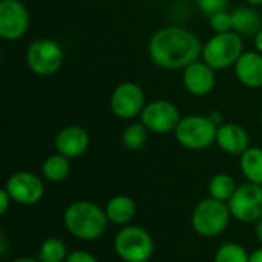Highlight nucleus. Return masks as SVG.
Segmentation results:
<instances>
[{
    "instance_id": "nucleus-1",
    "label": "nucleus",
    "mask_w": 262,
    "mask_h": 262,
    "mask_svg": "<svg viewBox=\"0 0 262 262\" xmlns=\"http://www.w3.org/2000/svg\"><path fill=\"white\" fill-rule=\"evenodd\" d=\"M147 52L155 66L166 71H180L201 58L203 45L192 31L169 25L152 34Z\"/></svg>"
},
{
    "instance_id": "nucleus-2",
    "label": "nucleus",
    "mask_w": 262,
    "mask_h": 262,
    "mask_svg": "<svg viewBox=\"0 0 262 262\" xmlns=\"http://www.w3.org/2000/svg\"><path fill=\"white\" fill-rule=\"evenodd\" d=\"M68 232L81 241H95L107 229L109 218L106 210L98 207L92 201H74L63 215Z\"/></svg>"
},
{
    "instance_id": "nucleus-3",
    "label": "nucleus",
    "mask_w": 262,
    "mask_h": 262,
    "mask_svg": "<svg viewBox=\"0 0 262 262\" xmlns=\"http://www.w3.org/2000/svg\"><path fill=\"white\" fill-rule=\"evenodd\" d=\"M244 52V40L243 37L235 32H221L213 34L204 45L201 60L206 61L215 71H224L238 61V58Z\"/></svg>"
},
{
    "instance_id": "nucleus-4",
    "label": "nucleus",
    "mask_w": 262,
    "mask_h": 262,
    "mask_svg": "<svg viewBox=\"0 0 262 262\" xmlns=\"http://www.w3.org/2000/svg\"><path fill=\"white\" fill-rule=\"evenodd\" d=\"M218 126L209 115H187L181 118L175 129V140L180 146L189 150H204L216 140Z\"/></svg>"
},
{
    "instance_id": "nucleus-5",
    "label": "nucleus",
    "mask_w": 262,
    "mask_h": 262,
    "mask_svg": "<svg viewBox=\"0 0 262 262\" xmlns=\"http://www.w3.org/2000/svg\"><path fill=\"white\" fill-rule=\"evenodd\" d=\"M230 209L224 201L215 198H207L198 203L192 212V227L193 230L206 238H213L221 235L230 223Z\"/></svg>"
},
{
    "instance_id": "nucleus-6",
    "label": "nucleus",
    "mask_w": 262,
    "mask_h": 262,
    "mask_svg": "<svg viewBox=\"0 0 262 262\" xmlns=\"http://www.w3.org/2000/svg\"><path fill=\"white\" fill-rule=\"evenodd\" d=\"M114 249L124 262H146L154 255L155 244L147 230L140 226H127L117 233Z\"/></svg>"
},
{
    "instance_id": "nucleus-7",
    "label": "nucleus",
    "mask_w": 262,
    "mask_h": 262,
    "mask_svg": "<svg viewBox=\"0 0 262 262\" xmlns=\"http://www.w3.org/2000/svg\"><path fill=\"white\" fill-rule=\"evenodd\" d=\"M26 64L37 77H51L57 74L64 60L61 46L52 38H37L26 49Z\"/></svg>"
},
{
    "instance_id": "nucleus-8",
    "label": "nucleus",
    "mask_w": 262,
    "mask_h": 262,
    "mask_svg": "<svg viewBox=\"0 0 262 262\" xmlns=\"http://www.w3.org/2000/svg\"><path fill=\"white\" fill-rule=\"evenodd\" d=\"M227 204L232 216L239 223H258L262 218V186L250 181L238 186Z\"/></svg>"
},
{
    "instance_id": "nucleus-9",
    "label": "nucleus",
    "mask_w": 262,
    "mask_h": 262,
    "mask_svg": "<svg viewBox=\"0 0 262 262\" xmlns=\"http://www.w3.org/2000/svg\"><path fill=\"white\" fill-rule=\"evenodd\" d=\"M109 106L117 118L134 120L141 115L146 106L144 91L135 81H123L114 88L109 98Z\"/></svg>"
},
{
    "instance_id": "nucleus-10",
    "label": "nucleus",
    "mask_w": 262,
    "mask_h": 262,
    "mask_svg": "<svg viewBox=\"0 0 262 262\" xmlns=\"http://www.w3.org/2000/svg\"><path fill=\"white\" fill-rule=\"evenodd\" d=\"M140 121L154 134H170L175 132L178 123L181 121L180 109L175 103L169 100H154L146 103Z\"/></svg>"
},
{
    "instance_id": "nucleus-11",
    "label": "nucleus",
    "mask_w": 262,
    "mask_h": 262,
    "mask_svg": "<svg viewBox=\"0 0 262 262\" xmlns=\"http://www.w3.org/2000/svg\"><path fill=\"white\" fill-rule=\"evenodd\" d=\"M31 17L21 0L0 2V37L6 41H17L29 29Z\"/></svg>"
},
{
    "instance_id": "nucleus-12",
    "label": "nucleus",
    "mask_w": 262,
    "mask_h": 262,
    "mask_svg": "<svg viewBox=\"0 0 262 262\" xmlns=\"http://www.w3.org/2000/svg\"><path fill=\"white\" fill-rule=\"evenodd\" d=\"M5 189L11 195L12 201L21 206L37 204L45 193V186L41 180L35 173L26 170L12 173L8 178Z\"/></svg>"
},
{
    "instance_id": "nucleus-13",
    "label": "nucleus",
    "mask_w": 262,
    "mask_h": 262,
    "mask_svg": "<svg viewBox=\"0 0 262 262\" xmlns=\"http://www.w3.org/2000/svg\"><path fill=\"white\" fill-rule=\"evenodd\" d=\"M216 71L206 61L196 60L183 69V86L193 97H206L216 86Z\"/></svg>"
},
{
    "instance_id": "nucleus-14",
    "label": "nucleus",
    "mask_w": 262,
    "mask_h": 262,
    "mask_svg": "<svg viewBox=\"0 0 262 262\" xmlns=\"http://www.w3.org/2000/svg\"><path fill=\"white\" fill-rule=\"evenodd\" d=\"M91 138L88 130L78 124H69L61 127L54 140L57 154L68 157L69 160L81 157L89 147Z\"/></svg>"
},
{
    "instance_id": "nucleus-15",
    "label": "nucleus",
    "mask_w": 262,
    "mask_h": 262,
    "mask_svg": "<svg viewBox=\"0 0 262 262\" xmlns=\"http://www.w3.org/2000/svg\"><path fill=\"white\" fill-rule=\"evenodd\" d=\"M215 143L223 152L241 157L250 147V135L238 123H223L218 126Z\"/></svg>"
},
{
    "instance_id": "nucleus-16",
    "label": "nucleus",
    "mask_w": 262,
    "mask_h": 262,
    "mask_svg": "<svg viewBox=\"0 0 262 262\" xmlns=\"http://www.w3.org/2000/svg\"><path fill=\"white\" fill-rule=\"evenodd\" d=\"M238 81L249 89L262 88V54L258 51H244L233 66Z\"/></svg>"
},
{
    "instance_id": "nucleus-17",
    "label": "nucleus",
    "mask_w": 262,
    "mask_h": 262,
    "mask_svg": "<svg viewBox=\"0 0 262 262\" xmlns=\"http://www.w3.org/2000/svg\"><path fill=\"white\" fill-rule=\"evenodd\" d=\"M233 31L241 37H255L262 29V17L255 6H238L232 11Z\"/></svg>"
},
{
    "instance_id": "nucleus-18",
    "label": "nucleus",
    "mask_w": 262,
    "mask_h": 262,
    "mask_svg": "<svg viewBox=\"0 0 262 262\" xmlns=\"http://www.w3.org/2000/svg\"><path fill=\"white\" fill-rule=\"evenodd\" d=\"M104 210H106V215H107L111 223L123 226V224H127L135 216L137 206L130 196L117 195L107 203Z\"/></svg>"
},
{
    "instance_id": "nucleus-19",
    "label": "nucleus",
    "mask_w": 262,
    "mask_h": 262,
    "mask_svg": "<svg viewBox=\"0 0 262 262\" xmlns=\"http://www.w3.org/2000/svg\"><path fill=\"white\" fill-rule=\"evenodd\" d=\"M239 167L247 181L262 186V147H249L239 157Z\"/></svg>"
},
{
    "instance_id": "nucleus-20",
    "label": "nucleus",
    "mask_w": 262,
    "mask_h": 262,
    "mask_svg": "<svg viewBox=\"0 0 262 262\" xmlns=\"http://www.w3.org/2000/svg\"><path fill=\"white\" fill-rule=\"evenodd\" d=\"M43 177L51 183H60L66 180L71 173V161L61 154H54L48 157L41 164Z\"/></svg>"
},
{
    "instance_id": "nucleus-21",
    "label": "nucleus",
    "mask_w": 262,
    "mask_h": 262,
    "mask_svg": "<svg viewBox=\"0 0 262 262\" xmlns=\"http://www.w3.org/2000/svg\"><path fill=\"white\" fill-rule=\"evenodd\" d=\"M236 190V183L229 173H216L209 181V193L210 198L218 201L229 203Z\"/></svg>"
},
{
    "instance_id": "nucleus-22",
    "label": "nucleus",
    "mask_w": 262,
    "mask_h": 262,
    "mask_svg": "<svg viewBox=\"0 0 262 262\" xmlns=\"http://www.w3.org/2000/svg\"><path fill=\"white\" fill-rule=\"evenodd\" d=\"M147 134H149L147 127L141 121L130 123L129 126L124 127L121 134V143L129 150H140L144 147L147 141Z\"/></svg>"
},
{
    "instance_id": "nucleus-23",
    "label": "nucleus",
    "mask_w": 262,
    "mask_h": 262,
    "mask_svg": "<svg viewBox=\"0 0 262 262\" xmlns=\"http://www.w3.org/2000/svg\"><path fill=\"white\" fill-rule=\"evenodd\" d=\"M68 249L58 238H48L38 249L40 262H64L68 258Z\"/></svg>"
},
{
    "instance_id": "nucleus-24",
    "label": "nucleus",
    "mask_w": 262,
    "mask_h": 262,
    "mask_svg": "<svg viewBox=\"0 0 262 262\" xmlns=\"http://www.w3.org/2000/svg\"><path fill=\"white\" fill-rule=\"evenodd\" d=\"M250 261V255L247 253V250L235 243H226L223 244L216 253H215V259L213 262H249Z\"/></svg>"
},
{
    "instance_id": "nucleus-25",
    "label": "nucleus",
    "mask_w": 262,
    "mask_h": 262,
    "mask_svg": "<svg viewBox=\"0 0 262 262\" xmlns=\"http://www.w3.org/2000/svg\"><path fill=\"white\" fill-rule=\"evenodd\" d=\"M209 25L210 29L215 34H221V32H229L233 31V18H232V12L226 11H220L213 15L209 17Z\"/></svg>"
},
{
    "instance_id": "nucleus-26",
    "label": "nucleus",
    "mask_w": 262,
    "mask_h": 262,
    "mask_svg": "<svg viewBox=\"0 0 262 262\" xmlns=\"http://www.w3.org/2000/svg\"><path fill=\"white\" fill-rule=\"evenodd\" d=\"M200 12L207 18L220 11H226L229 6V0H195Z\"/></svg>"
},
{
    "instance_id": "nucleus-27",
    "label": "nucleus",
    "mask_w": 262,
    "mask_h": 262,
    "mask_svg": "<svg viewBox=\"0 0 262 262\" xmlns=\"http://www.w3.org/2000/svg\"><path fill=\"white\" fill-rule=\"evenodd\" d=\"M64 262H98V259L91 255L89 252H84V250H75V252H71L66 258Z\"/></svg>"
},
{
    "instance_id": "nucleus-28",
    "label": "nucleus",
    "mask_w": 262,
    "mask_h": 262,
    "mask_svg": "<svg viewBox=\"0 0 262 262\" xmlns=\"http://www.w3.org/2000/svg\"><path fill=\"white\" fill-rule=\"evenodd\" d=\"M11 201H12V198L8 193V190L6 189H2L0 190V213L2 215H5L8 212V207H9Z\"/></svg>"
},
{
    "instance_id": "nucleus-29",
    "label": "nucleus",
    "mask_w": 262,
    "mask_h": 262,
    "mask_svg": "<svg viewBox=\"0 0 262 262\" xmlns=\"http://www.w3.org/2000/svg\"><path fill=\"white\" fill-rule=\"evenodd\" d=\"M209 118H210L216 126H221V124L224 123V115H223L220 111H212V112L209 114Z\"/></svg>"
},
{
    "instance_id": "nucleus-30",
    "label": "nucleus",
    "mask_w": 262,
    "mask_h": 262,
    "mask_svg": "<svg viewBox=\"0 0 262 262\" xmlns=\"http://www.w3.org/2000/svg\"><path fill=\"white\" fill-rule=\"evenodd\" d=\"M253 45H255V51L262 54V29L256 32V35L253 37Z\"/></svg>"
},
{
    "instance_id": "nucleus-31",
    "label": "nucleus",
    "mask_w": 262,
    "mask_h": 262,
    "mask_svg": "<svg viewBox=\"0 0 262 262\" xmlns=\"http://www.w3.org/2000/svg\"><path fill=\"white\" fill-rule=\"evenodd\" d=\"M249 262H262V247L255 250L252 255H250V261Z\"/></svg>"
},
{
    "instance_id": "nucleus-32",
    "label": "nucleus",
    "mask_w": 262,
    "mask_h": 262,
    "mask_svg": "<svg viewBox=\"0 0 262 262\" xmlns=\"http://www.w3.org/2000/svg\"><path fill=\"white\" fill-rule=\"evenodd\" d=\"M256 236H258L259 243L262 244V218L258 221V224H256Z\"/></svg>"
},
{
    "instance_id": "nucleus-33",
    "label": "nucleus",
    "mask_w": 262,
    "mask_h": 262,
    "mask_svg": "<svg viewBox=\"0 0 262 262\" xmlns=\"http://www.w3.org/2000/svg\"><path fill=\"white\" fill-rule=\"evenodd\" d=\"M0 252H2V255H6V239H5V236L2 235V238H0Z\"/></svg>"
},
{
    "instance_id": "nucleus-34",
    "label": "nucleus",
    "mask_w": 262,
    "mask_h": 262,
    "mask_svg": "<svg viewBox=\"0 0 262 262\" xmlns=\"http://www.w3.org/2000/svg\"><path fill=\"white\" fill-rule=\"evenodd\" d=\"M249 6H255V8H258V6H262V0H244Z\"/></svg>"
},
{
    "instance_id": "nucleus-35",
    "label": "nucleus",
    "mask_w": 262,
    "mask_h": 262,
    "mask_svg": "<svg viewBox=\"0 0 262 262\" xmlns=\"http://www.w3.org/2000/svg\"><path fill=\"white\" fill-rule=\"evenodd\" d=\"M12 262H40V259H34V258H18V259H14Z\"/></svg>"
},
{
    "instance_id": "nucleus-36",
    "label": "nucleus",
    "mask_w": 262,
    "mask_h": 262,
    "mask_svg": "<svg viewBox=\"0 0 262 262\" xmlns=\"http://www.w3.org/2000/svg\"><path fill=\"white\" fill-rule=\"evenodd\" d=\"M259 121H261V126H262V111H261V115H259Z\"/></svg>"
},
{
    "instance_id": "nucleus-37",
    "label": "nucleus",
    "mask_w": 262,
    "mask_h": 262,
    "mask_svg": "<svg viewBox=\"0 0 262 262\" xmlns=\"http://www.w3.org/2000/svg\"><path fill=\"white\" fill-rule=\"evenodd\" d=\"M183 2H192V0H183Z\"/></svg>"
}]
</instances>
